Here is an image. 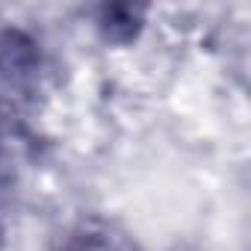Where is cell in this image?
<instances>
[{
    "label": "cell",
    "instance_id": "cell-1",
    "mask_svg": "<svg viewBox=\"0 0 251 251\" xmlns=\"http://www.w3.org/2000/svg\"><path fill=\"white\" fill-rule=\"evenodd\" d=\"M45 86V56L33 36L0 27V115L15 118L30 109Z\"/></svg>",
    "mask_w": 251,
    "mask_h": 251
},
{
    "label": "cell",
    "instance_id": "cell-2",
    "mask_svg": "<svg viewBox=\"0 0 251 251\" xmlns=\"http://www.w3.org/2000/svg\"><path fill=\"white\" fill-rule=\"evenodd\" d=\"M62 251H142V245L121 225L92 219L77 225L68 233V239L62 242Z\"/></svg>",
    "mask_w": 251,
    "mask_h": 251
}]
</instances>
